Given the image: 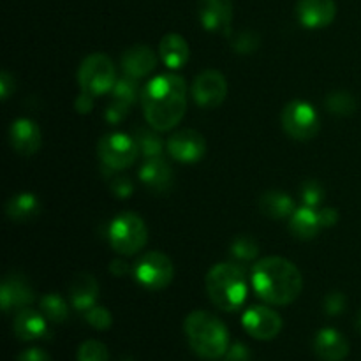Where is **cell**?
<instances>
[{
  "label": "cell",
  "instance_id": "36",
  "mask_svg": "<svg viewBox=\"0 0 361 361\" xmlns=\"http://www.w3.org/2000/svg\"><path fill=\"white\" fill-rule=\"evenodd\" d=\"M129 108L130 106L113 99V102L108 106V109H106V120H108L109 123L122 122V120L127 116V113H129Z\"/></svg>",
  "mask_w": 361,
  "mask_h": 361
},
{
  "label": "cell",
  "instance_id": "15",
  "mask_svg": "<svg viewBox=\"0 0 361 361\" xmlns=\"http://www.w3.org/2000/svg\"><path fill=\"white\" fill-rule=\"evenodd\" d=\"M11 145L20 155H34L42 145V134L37 123L30 118H18L11 123Z\"/></svg>",
  "mask_w": 361,
  "mask_h": 361
},
{
  "label": "cell",
  "instance_id": "13",
  "mask_svg": "<svg viewBox=\"0 0 361 361\" xmlns=\"http://www.w3.org/2000/svg\"><path fill=\"white\" fill-rule=\"evenodd\" d=\"M296 16L305 28H324L337 16L335 0H298Z\"/></svg>",
  "mask_w": 361,
  "mask_h": 361
},
{
  "label": "cell",
  "instance_id": "38",
  "mask_svg": "<svg viewBox=\"0 0 361 361\" xmlns=\"http://www.w3.org/2000/svg\"><path fill=\"white\" fill-rule=\"evenodd\" d=\"M226 361H250V351L243 344H233L226 353Z\"/></svg>",
  "mask_w": 361,
  "mask_h": 361
},
{
  "label": "cell",
  "instance_id": "19",
  "mask_svg": "<svg viewBox=\"0 0 361 361\" xmlns=\"http://www.w3.org/2000/svg\"><path fill=\"white\" fill-rule=\"evenodd\" d=\"M140 178L154 192H166L173 183V169L162 157H150L141 166Z\"/></svg>",
  "mask_w": 361,
  "mask_h": 361
},
{
  "label": "cell",
  "instance_id": "33",
  "mask_svg": "<svg viewBox=\"0 0 361 361\" xmlns=\"http://www.w3.org/2000/svg\"><path fill=\"white\" fill-rule=\"evenodd\" d=\"M85 319H87V323L90 324L92 328H95V330H108L113 323V317L111 314H109V310L101 305H94L92 309H88L87 312H85Z\"/></svg>",
  "mask_w": 361,
  "mask_h": 361
},
{
  "label": "cell",
  "instance_id": "7",
  "mask_svg": "<svg viewBox=\"0 0 361 361\" xmlns=\"http://www.w3.org/2000/svg\"><path fill=\"white\" fill-rule=\"evenodd\" d=\"M282 127L291 137L300 141L312 140L319 133L321 120L316 108L305 101H293L282 109Z\"/></svg>",
  "mask_w": 361,
  "mask_h": 361
},
{
  "label": "cell",
  "instance_id": "6",
  "mask_svg": "<svg viewBox=\"0 0 361 361\" xmlns=\"http://www.w3.org/2000/svg\"><path fill=\"white\" fill-rule=\"evenodd\" d=\"M78 81H80L81 92H87L90 95H102L106 92H111L116 83V73L111 59L104 53L88 55L78 71Z\"/></svg>",
  "mask_w": 361,
  "mask_h": 361
},
{
  "label": "cell",
  "instance_id": "3",
  "mask_svg": "<svg viewBox=\"0 0 361 361\" xmlns=\"http://www.w3.org/2000/svg\"><path fill=\"white\" fill-rule=\"evenodd\" d=\"M185 335L190 348L204 360H219L228 353L229 334L219 317L204 310H194L187 316Z\"/></svg>",
  "mask_w": 361,
  "mask_h": 361
},
{
  "label": "cell",
  "instance_id": "40",
  "mask_svg": "<svg viewBox=\"0 0 361 361\" xmlns=\"http://www.w3.org/2000/svg\"><path fill=\"white\" fill-rule=\"evenodd\" d=\"M18 361H51V358L41 348H30L18 356Z\"/></svg>",
  "mask_w": 361,
  "mask_h": 361
},
{
  "label": "cell",
  "instance_id": "31",
  "mask_svg": "<svg viewBox=\"0 0 361 361\" xmlns=\"http://www.w3.org/2000/svg\"><path fill=\"white\" fill-rule=\"evenodd\" d=\"M78 361H109V353L102 342L87 341L78 349Z\"/></svg>",
  "mask_w": 361,
  "mask_h": 361
},
{
  "label": "cell",
  "instance_id": "41",
  "mask_svg": "<svg viewBox=\"0 0 361 361\" xmlns=\"http://www.w3.org/2000/svg\"><path fill=\"white\" fill-rule=\"evenodd\" d=\"M14 90V80L11 78V74L7 71H4L0 74V94H2V99H7L11 95V92Z\"/></svg>",
  "mask_w": 361,
  "mask_h": 361
},
{
  "label": "cell",
  "instance_id": "1",
  "mask_svg": "<svg viewBox=\"0 0 361 361\" xmlns=\"http://www.w3.org/2000/svg\"><path fill=\"white\" fill-rule=\"evenodd\" d=\"M141 104L145 118L155 130L173 129L185 115V81L175 73L159 74L141 92Z\"/></svg>",
  "mask_w": 361,
  "mask_h": 361
},
{
  "label": "cell",
  "instance_id": "35",
  "mask_svg": "<svg viewBox=\"0 0 361 361\" xmlns=\"http://www.w3.org/2000/svg\"><path fill=\"white\" fill-rule=\"evenodd\" d=\"M324 310H326L330 316H338L345 310V296L342 293L335 291L324 298Z\"/></svg>",
  "mask_w": 361,
  "mask_h": 361
},
{
  "label": "cell",
  "instance_id": "5",
  "mask_svg": "<svg viewBox=\"0 0 361 361\" xmlns=\"http://www.w3.org/2000/svg\"><path fill=\"white\" fill-rule=\"evenodd\" d=\"M109 243L122 256H133L145 247L148 229L143 219L136 214H120L109 224Z\"/></svg>",
  "mask_w": 361,
  "mask_h": 361
},
{
  "label": "cell",
  "instance_id": "12",
  "mask_svg": "<svg viewBox=\"0 0 361 361\" xmlns=\"http://www.w3.org/2000/svg\"><path fill=\"white\" fill-rule=\"evenodd\" d=\"M168 152L178 162H197L207 152L203 134L194 129H182L168 140Z\"/></svg>",
  "mask_w": 361,
  "mask_h": 361
},
{
  "label": "cell",
  "instance_id": "39",
  "mask_svg": "<svg viewBox=\"0 0 361 361\" xmlns=\"http://www.w3.org/2000/svg\"><path fill=\"white\" fill-rule=\"evenodd\" d=\"M317 217H319V222H321V228H331V226L337 224L338 221V214L335 208H321L319 212H317Z\"/></svg>",
  "mask_w": 361,
  "mask_h": 361
},
{
  "label": "cell",
  "instance_id": "4",
  "mask_svg": "<svg viewBox=\"0 0 361 361\" xmlns=\"http://www.w3.org/2000/svg\"><path fill=\"white\" fill-rule=\"evenodd\" d=\"M207 293L212 302L226 312H235L247 298L245 274L235 263H217L207 274Z\"/></svg>",
  "mask_w": 361,
  "mask_h": 361
},
{
  "label": "cell",
  "instance_id": "16",
  "mask_svg": "<svg viewBox=\"0 0 361 361\" xmlns=\"http://www.w3.org/2000/svg\"><path fill=\"white\" fill-rule=\"evenodd\" d=\"M0 302L6 312L9 310L27 309L34 302V289L30 288L25 277L21 275H11L4 279L0 286Z\"/></svg>",
  "mask_w": 361,
  "mask_h": 361
},
{
  "label": "cell",
  "instance_id": "17",
  "mask_svg": "<svg viewBox=\"0 0 361 361\" xmlns=\"http://www.w3.org/2000/svg\"><path fill=\"white\" fill-rule=\"evenodd\" d=\"M314 351L323 361H344L349 355V342L341 331L324 328L314 338Z\"/></svg>",
  "mask_w": 361,
  "mask_h": 361
},
{
  "label": "cell",
  "instance_id": "11",
  "mask_svg": "<svg viewBox=\"0 0 361 361\" xmlns=\"http://www.w3.org/2000/svg\"><path fill=\"white\" fill-rule=\"evenodd\" d=\"M228 95V83L219 71L208 69L196 76L192 83V97L201 108H217Z\"/></svg>",
  "mask_w": 361,
  "mask_h": 361
},
{
  "label": "cell",
  "instance_id": "23",
  "mask_svg": "<svg viewBox=\"0 0 361 361\" xmlns=\"http://www.w3.org/2000/svg\"><path fill=\"white\" fill-rule=\"evenodd\" d=\"M41 210L39 200L32 192H20L11 197L6 204V214L11 221L28 222Z\"/></svg>",
  "mask_w": 361,
  "mask_h": 361
},
{
  "label": "cell",
  "instance_id": "37",
  "mask_svg": "<svg viewBox=\"0 0 361 361\" xmlns=\"http://www.w3.org/2000/svg\"><path fill=\"white\" fill-rule=\"evenodd\" d=\"M109 187H111L113 194H115V196H118L120 200L130 197V194H133V190H134L133 182H130L129 178H126V176H116V178H113V182L109 183Z\"/></svg>",
  "mask_w": 361,
  "mask_h": 361
},
{
  "label": "cell",
  "instance_id": "22",
  "mask_svg": "<svg viewBox=\"0 0 361 361\" xmlns=\"http://www.w3.org/2000/svg\"><path fill=\"white\" fill-rule=\"evenodd\" d=\"M159 53L169 69H180L189 60V44L180 34H166L159 42Z\"/></svg>",
  "mask_w": 361,
  "mask_h": 361
},
{
  "label": "cell",
  "instance_id": "43",
  "mask_svg": "<svg viewBox=\"0 0 361 361\" xmlns=\"http://www.w3.org/2000/svg\"><path fill=\"white\" fill-rule=\"evenodd\" d=\"M109 270H111V274H115V275H118V277H122V275L126 274V271L129 270V268H127V264L123 263V261H113L111 267H109Z\"/></svg>",
  "mask_w": 361,
  "mask_h": 361
},
{
  "label": "cell",
  "instance_id": "14",
  "mask_svg": "<svg viewBox=\"0 0 361 361\" xmlns=\"http://www.w3.org/2000/svg\"><path fill=\"white\" fill-rule=\"evenodd\" d=\"M197 16L207 30L228 32L233 20V2L231 0H200Z\"/></svg>",
  "mask_w": 361,
  "mask_h": 361
},
{
  "label": "cell",
  "instance_id": "2",
  "mask_svg": "<svg viewBox=\"0 0 361 361\" xmlns=\"http://www.w3.org/2000/svg\"><path fill=\"white\" fill-rule=\"evenodd\" d=\"M252 288L270 305H289L300 296L303 279L298 268L284 257H264L252 270Z\"/></svg>",
  "mask_w": 361,
  "mask_h": 361
},
{
  "label": "cell",
  "instance_id": "8",
  "mask_svg": "<svg viewBox=\"0 0 361 361\" xmlns=\"http://www.w3.org/2000/svg\"><path fill=\"white\" fill-rule=\"evenodd\" d=\"M97 152L102 164L108 166L109 169H115V171L133 166L140 155L136 140L122 133H111L101 137Z\"/></svg>",
  "mask_w": 361,
  "mask_h": 361
},
{
  "label": "cell",
  "instance_id": "28",
  "mask_svg": "<svg viewBox=\"0 0 361 361\" xmlns=\"http://www.w3.org/2000/svg\"><path fill=\"white\" fill-rule=\"evenodd\" d=\"M134 140H136L137 148H140V154L143 155L145 159L161 157L162 141L157 134H154L152 130H147V129H140L136 130Z\"/></svg>",
  "mask_w": 361,
  "mask_h": 361
},
{
  "label": "cell",
  "instance_id": "20",
  "mask_svg": "<svg viewBox=\"0 0 361 361\" xmlns=\"http://www.w3.org/2000/svg\"><path fill=\"white\" fill-rule=\"evenodd\" d=\"M13 328L20 341L32 342L44 337L46 331H48V319L44 317V314L27 307V309H21L18 316L14 317Z\"/></svg>",
  "mask_w": 361,
  "mask_h": 361
},
{
  "label": "cell",
  "instance_id": "18",
  "mask_svg": "<svg viewBox=\"0 0 361 361\" xmlns=\"http://www.w3.org/2000/svg\"><path fill=\"white\" fill-rule=\"evenodd\" d=\"M155 66H157L155 53L145 44L133 46L122 56L123 73H126V76L134 78V80H140V78L150 74L155 69Z\"/></svg>",
  "mask_w": 361,
  "mask_h": 361
},
{
  "label": "cell",
  "instance_id": "30",
  "mask_svg": "<svg viewBox=\"0 0 361 361\" xmlns=\"http://www.w3.org/2000/svg\"><path fill=\"white\" fill-rule=\"evenodd\" d=\"M257 252H259V245H257V242L252 236H238L231 245V254L236 259L250 261L257 256Z\"/></svg>",
  "mask_w": 361,
  "mask_h": 361
},
{
  "label": "cell",
  "instance_id": "26",
  "mask_svg": "<svg viewBox=\"0 0 361 361\" xmlns=\"http://www.w3.org/2000/svg\"><path fill=\"white\" fill-rule=\"evenodd\" d=\"M41 312L44 314L49 323L60 324L69 317V307L63 302L62 296L55 295V293H48L41 298Z\"/></svg>",
  "mask_w": 361,
  "mask_h": 361
},
{
  "label": "cell",
  "instance_id": "27",
  "mask_svg": "<svg viewBox=\"0 0 361 361\" xmlns=\"http://www.w3.org/2000/svg\"><path fill=\"white\" fill-rule=\"evenodd\" d=\"M328 111L338 116H349L356 111V99L349 92H331L324 99Z\"/></svg>",
  "mask_w": 361,
  "mask_h": 361
},
{
  "label": "cell",
  "instance_id": "10",
  "mask_svg": "<svg viewBox=\"0 0 361 361\" xmlns=\"http://www.w3.org/2000/svg\"><path fill=\"white\" fill-rule=\"evenodd\" d=\"M242 324L250 337L257 341H271L282 330V319L275 310L264 305H254L243 312Z\"/></svg>",
  "mask_w": 361,
  "mask_h": 361
},
{
  "label": "cell",
  "instance_id": "44",
  "mask_svg": "<svg viewBox=\"0 0 361 361\" xmlns=\"http://www.w3.org/2000/svg\"><path fill=\"white\" fill-rule=\"evenodd\" d=\"M356 328H358V331L361 334V310L358 312V317H356Z\"/></svg>",
  "mask_w": 361,
  "mask_h": 361
},
{
  "label": "cell",
  "instance_id": "34",
  "mask_svg": "<svg viewBox=\"0 0 361 361\" xmlns=\"http://www.w3.org/2000/svg\"><path fill=\"white\" fill-rule=\"evenodd\" d=\"M323 197H324V189L319 182H316V180H307V182L302 185V200L305 207H310V208L319 207Z\"/></svg>",
  "mask_w": 361,
  "mask_h": 361
},
{
  "label": "cell",
  "instance_id": "24",
  "mask_svg": "<svg viewBox=\"0 0 361 361\" xmlns=\"http://www.w3.org/2000/svg\"><path fill=\"white\" fill-rule=\"evenodd\" d=\"M289 229L295 236L298 238H314V236L319 233L321 229V222L319 217H317V212L314 208L305 207L303 204L302 208L293 212L291 215V222H289Z\"/></svg>",
  "mask_w": 361,
  "mask_h": 361
},
{
  "label": "cell",
  "instance_id": "32",
  "mask_svg": "<svg viewBox=\"0 0 361 361\" xmlns=\"http://www.w3.org/2000/svg\"><path fill=\"white\" fill-rule=\"evenodd\" d=\"M229 39H231L233 48L238 53H243V55H249V53L256 51L257 46H259V35L250 30H243L240 34L231 35Z\"/></svg>",
  "mask_w": 361,
  "mask_h": 361
},
{
  "label": "cell",
  "instance_id": "42",
  "mask_svg": "<svg viewBox=\"0 0 361 361\" xmlns=\"http://www.w3.org/2000/svg\"><path fill=\"white\" fill-rule=\"evenodd\" d=\"M92 108H94V95L81 92L80 97L76 99V109L80 113H88Z\"/></svg>",
  "mask_w": 361,
  "mask_h": 361
},
{
  "label": "cell",
  "instance_id": "21",
  "mask_svg": "<svg viewBox=\"0 0 361 361\" xmlns=\"http://www.w3.org/2000/svg\"><path fill=\"white\" fill-rule=\"evenodd\" d=\"M71 303L74 309L87 312L88 309L95 305L99 296V284L94 275L78 274L71 282Z\"/></svg>",
  "mask_w": 361,
  "mask_h": 361
},
{
  "label": "cell",
  "instance_id": "9",
  "mask_svg": "<svg viewBox=\"0 0 361 361\" xmlns=\"http://www.w3.org/2000/svg\"><path fill=\"white\" fill-rule=\"evenodd\" d=\"M134 274L143 288L157 291V289H164L171 284L175 270H173L171 259L166 254L152 250L137 261Z\"/></svg>",
  "mask_w": 361,
  "mask_h": 361
},
{
  "label": "cell",
  "instance_id": "25",
  "mask_svg": "<svg viewBox=\"0 0 361 361\" xmlns=\"http://www.w3.org/2000/svg\"><path fill=\"white\" fill-rule=\"evenodd\" d=\"M259 208L267 217L271 219H284L293 215L295 208V201L291 196L281 190H270L264 192L259 200Z\"/></svg>",
  "mask_w": 361,
  "mask_h": 361
},
{
  "label": "cell",
  "instance_id": "29",
  "mask_svg": "<svg viewBox=\"0 0 361 361\" xmlns=\"http://www.w3.org/2000/svg\"><path fill=\"white\" fill-rule=\"evenodd\" d=\"M137 80H134V78L130 76H126L122 78V80H116L115 87H113V99L115 101H120L123 102V104L127 106H133L134 101L137 99V94H140V87H137L136 83Z\"/></svg>",
  "mask_w": 361,
  "mask_h": 361
}]
</instances>
